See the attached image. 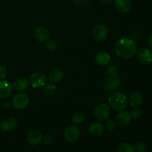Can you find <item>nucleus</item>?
I'll list each match as a JSON object with an SVG mask.
<instances>
[{"instance_id": "6e6552de", "label": "nucleus", "mask_w": 152, "mask_h": 152, "mask_svg": "<svg viewBox=\"0 0 152 152\" xmlns=\"http://www.w3.org/2000/svg\"><path fill=\"white\" fill-rule=\"evenodd\" d=\"M108 31L105 25L99 24L96 25L92 31V35L94 39L96 41H103L108 37Z\"/></svg>"}, {"instance_id": "f257e3e1", "label": "nucleus", "mask_w": 152, "mask_h": 152, "mask_svg": "<svg viewBox=\"0 0 152 152\" xmlns=\"http://www.w3.org/2000/svg\"><path fill=\"white\" fill-rule=\"evenodd\" d=\"M137 43L132 39L122 38L115 43L114 50L116 54L123 59H131L137 53Z\"/></svg>"}, {"instance_id": "c85d7f7f", "label": "nucleus", "mask_w": 152, "mask_h": 152, "mask_svg": "<svg viewBox=\"0 0 152 152\" xmlns=\"http://www.w3.org/2000/svg\"><path fill=\"white\" fill-rule=\"evenodd\" d=\"M43 142L46 145H50L53 142V137L50 134H46L42 138Z\"/></svg>"}, {"instance_id": "a211bd4d", "label": "nucleus", "mask_w": 152, "mask_h": 152, "mask_svg": "<svg viewBox=\"0 0 152 152\" xmlns=\"http://www.w3.org/2000/svg\"><path fill=\"white\" fill-rule=\"evenodd\" d=\"M111 56L105 52H99L95 56V62L100 66H104L109 64Z\"/></svg>"}, {"instance_id": "bb28decb", "label": "nucleus", "mask_w": 152, "mask_h": 152, "mask_svg": "<svg viewBox=\"0 0 152 152\" xmlns=\"http://www.w3.org/2000/svg\"><path fill=\"white\" fill-rule=\"evenodd\" d=\"M45 46L49 50H54L57 48V43L53 39H48Z\"/></svg>"}, {"instance_id": "9b49d317", "label": "nucleus", "mask_w": 152, "mask_h": 152, "mask_svg": "<svg viewBox=\"0 0 152 152\" xmlns=\"http://www.w3.org/2000/svg\"><path fill=\"white\" fill-rule=\"evenodd\" d=\"M121 84V80L120 78L117 76V77H111L108 76L105 78L104 86H105V89L108 91H114L119 88V86Z\"/></svg>"}, {"instance_id": "f8f14e48", "label": "nucleus", "mask_w": 152, "mask_h": 152, "mask_svg": "<svg viewBox=\"0 0 152 152\" xmlns=\"http://www.w3.org/2000/svg\"><path fill=\"white\" fill-rule=\"evenodd\" d=\"M117 10L123 13H129L132 8V0H114Z\"/></svg>"}, {"instance_id": "7c9ffc66", "label": "nucleus", "mask_w": 152, "mask_h": 152, "mask_svg": "<svg viewBox=\"0 0 152 152\" xmlns=\"http://www.w3.org/2000/svg\"><path fill=\"white\" fill-rule=\"evenodd\" d=\"M101 2H102L103 4H110V3L112 2L113 0H100Z\"/></svg>"}, {"instance_id": "b1692460", "label": "nucleus", "mask_w": 152, "mask_h": 152, "mask_svg": "<svg viewBox=\"0 0 152 152\" xmlns=\"http://www.w3.org/2000/svg\"><path fill=\"white\" fill-rule=\"evenodd\" d=\"M43 87H44V92L48 95H52L56 92V86L53 83L45 84Z\"/></svg>"}, {"instance_id": "f3484780", "label": "nucleus", "mask_w": 152, "mask_h": 152, "mask_svg": "<svg viewBox=\"0 0 152 152\" xmlns=\"http://www.w3.org/2000/svg\"><path fill=\"white\" fill-rule=\"evenodd\" d=\"M89 134L93 137H99L103 134L104 126L99 123H94L89 126Z\"/></svg>"}, {"instance_id": "c756f323", "label": "nucleus", "mask_w": 152, "mask_h": 152, "mask_svg": "<svg viewBox=\"0 0 152 152\" xmlns=\"http://www.w3.org/2000/svg\"><path fill=\"white\" fill-rule=\"evenodd\" d=\"M7 76V69L3 65H0V80H4Z\"/></svg>"}, {"instance_id": "4468645a", "label": "nucleus", "mask_w": 152, "mask_h": 152, "mask_svg": "<svg viewBox=\"0 0 152 152\" xmlns=\"http://www.w3.org/2000/svg\"><path fill=\"white\" fill-rule=\"evenodd\" d=\"M42 134L39 131L34 130L30 132L27 137L28 142L31 145H37L42 140Z\"/></svg>"}, {"instance_id": "f03ea898", "label": "nucleus", "mask_w": 152, "mask_h": 152, "mask_svg": "<svg viewBox=\"0 0 152 152\" xmlns=\"http://www.w3.org/2000/svg\"><path fill=\"white\" fill-rule=\"evenodd\" d=\"M108 102L110 106L117 111H123L129 103L127 96L121 92H115L112 94L108 99Z\"/></svg>"}, {"instance_id": "412c9836", "label": "nucleus", "mask_w": 152, "mask_h": 152, "mask_svg": "<svg viewBox=\"0 0 152 152\" xmlns=\"http://www.w3.org/2000/svg\"><path fill=\"white\" fill-rule=\"evenodd\" d=\"M117 152H135L134 147L128 142H123L117 147Z\"/></svg>"}, {"instance_id": "0eeeda50", "label": "nucleus", "mask_w": 152, "mask_h": 152, "mask_svg": "<svg viewBox=\"0 0 152 152\" xmlns=\"http://www.w3.org/2000/svg\"><path fill=\"white\" fill-rule=\"evenodd\" d=\"M137 58L140 63L149 65L152 63V51L147 48H141L137 50Z\"/></svg>"}, {"instance_id": "423d86ee", "label": "nucleus", "mask_w": 152, "mask_h": 152, "mask_svg": "<svg viewBox=\"0 0 152 152\" xmlns=\"http://www.w3.org/2000/svg\"><path fill=\"white\" fill-rule=\"evenodd\" d=\"M29 104V97L25 94H18L12 99V105L17 110H22Z\"/></svg>"}, {"instance_id": "dca6fc26", "label": "nucleus", "mask_w": 152, "mask_h": 152, "mask_svg": "<svg viewBox=\"0 0 152 152\" xmlns=\"http://www.w3.org/2000/svg\"><path fill=\"white\" fill-rule=\"evenodd\" d=\"M128 102L132 107L139 106L142 102V94L138 91H134L132 92L128 98Z\"/></svg>"}, {"instance_id": "2f4dec72", "label": "nucleus", "mask_w": 152, "mask_h": 152, "mask_svg": "<svg viewBox=\"0 0 152 152\" xmlns=\"http://www.w3.org/2000/svg\"><path fill=\"white\" fill-rule=\"evenodd\" d=\"M148 45L150 46V47L152 48V34L151 36L149 37V38H148Z\"/></svg>"}, {"instance_id": "39448f33", "label": "nucleus", "mask_w": 152, "mask_h": 152, "mask_svg": "<svg viewBox=\"0 0 152 152\" xmlns=\"http://www.w3.org/2000/svg\"><path fill=\"white\" fill-rule=\"evenodd\" d=\"M47 77L43 73L36 72L31 74L28 79V83L33 88L43 87L46 84Z\"/></svg>"}, {"instance_id": "cd10ccee", "label": "nucleus", "mask_w": 152, "mask_h": 152, "mask_svg": "<svg viewBox=\"0 0 152 152\" xmlns=\"http://www.w3.org/2000/svg\"><path fill=\"white\" fill-rule=\"evenodd\" d=\"M134 150L137 152H145L146 151V145L144 142H139L135 145Z\"/></svg>"}, {"instance_id": "20e7f679", "label": "nucleus", "mask_w": 152, "mask_h": 152, "mask_svg": "<svg viewBox=\"0 0 152 152\" xmlns=\"http://www.w3.org/2000/svg\"><path fill=\"white\" fill-rule=\"evenodd\" d=\"M80 135V130L76 124L70 125L66 128L64 132V138L70 143L76 142L79 139Z\"/></svg>"}, {"instance_id": "473e14b6", "label": "nucleus", "mask_w": 152, "mask_h": 152, "mask_svg": "<svg viewBox=\"0 0 152 152\" xmlns=\"http://www.w3.org/2000/svg\"><path fill=\"white\" fill-rule=\"evenodd\" d=\"M0 124H1V117H0Z\"/></svg>"}, {"instance_id": "ddd939ff", "label": "nucleus", "mask_w": 152, "mask_h": 152, "mask_svg": "<svg viewBox=\"0 0 152 152\" xmlns=\"http://www.w3.org/2000/svg\"><path fill=\"white\" fill-rule=\"evenodd\" d=\"M50 32L45 27H39L34 31V37L39 42H46L49 39Z\"/></svg>"}, {"instance_id": "393cba45", "label": "nucleus", "mask_w": 152, "mask_h": 152, "mask_svg": "<svg viewBox=\"0 0 152 152\" xmlns=\"http://www.w3.org/2000/svg\"><path fill=\"white\" fill-rule=\"evenodd\" d=\"M131 116L134 119H139L140 117H141L142 116V110L140 108H137V107H134V108H133L132 111V112L130 113Z\"/></svg>"}, {"instance_id": "9d476101", "label": "nucleus", "mask_w": 152, "mask_h": 152, "mask_svg": "<svg viewBox=\"0 0 152 152\" xmlns=\"http://www.w3.org/2000/svg\"><path fill=\"white\" fill-rule=\"evenodd\" d=\"M16 126H17V121L14 117H6L2 120V122H1L0 124L1 131L5 132H12L16 129Z\"/></svg>"}, {"instance_id": "aec40b11", "label": "nucleus", "mask_w": 152, "mask_h": 152, "mask_svg": "<svg viewBox=\"0 0 152 152\" xmlns=\"http://www.w3.org/2000/svg\"><path fill=\"white\" fill-rule=\"evenodd\" d=\"M28 86V80L25 77H19L13 83V88L16 91H22L25 90Z\"/></svg>"}, {"instance_id": "2eb2a0df", "label": "nucleus", "mask_w": 152, "mask_h": 152, "mask_svg": "<svg viewBox=\"0 0 152 152\" xmlns=\"http://www.w3.org/2000/svg\"><path fill=\"white\" fill-rule=\"evenodd\" d=\"M13 91L11 85L5 80H0V99H5L9 96Z\"/></svg>"}, {"instance_id": "1a4fd4ad", "label": "nucleus", "mask_w": 152, "mask_h": 152, "mask_svg": "<svg viewBox=\"0 0 152 152\" xmlns=\"http://www.w3.org/2000/svg\"><path fill=\"white\" fill-rule=\"evenodd\" d=\"M132 116L130 113L128 111H120L118 113L115 119V124L116 126H118L119 128H125L130 123Z\"/></svg>"}, {"instance_id": "a878e982", "label": "nucleus", "mask_w": 152, "mask_h": 152, "mask_svg": "<svg viewBox=\"0 0 152 152\" xmlns=\"http://www.w3.org/2000/svg\"><path fill=\"white\" fill-rule=\"evenodd\" d=\"M116 124L115 122H114L111 120H106L105 121V125H104V128L107 129L108 131H113L115 129Z\"/></svg>"}, {"instance_id": "7ed1b4c3", "label": "nucleus", "mask_w": 152, "mask_h": 152, "mask_svg": "<svg viewBox=\"0 0 152 152\" xmlns=\"http://www.w3.org/2000/svg\"><path fill=\"white\" fill-rule=\"evenodd\" d=\"M95 118L100 122H105L111 116V108L105 103H101L95 108L94 111Z\"/></svg>"}, {"instance_id": "5701e85b", "label": "nucleus", "mask_w": 152, "mask_h": 152, "mask_svg": "<svg viewBox=\"0 0 152 152\" xmlns=\"http://www.w3.org/2000/svg\"><path fill=\"white\" fill-rule=\"evenodd\" d=\"M106 71L108 73V76H111V77H117V76H118L119 74L118 68L115 65H112V64H111V65L107 67Z\"/></svg>"}, {"instance_id": "6ab92c4d", "label": "nucleus", "mask_w": 152, "mask_h": 152, "mask_svg": "<svg viewBox=\"0 0 152 152\" xmlns=\"http://www.w3.org/2000/svg\"><path fill=\"white\" fill-rule=\"evenodd\" d=\"M64 77V73L60 68H54L50 72L48 79L51 83H56L60 82Z\"/></svg>"}, {"instance_id": "4be33fe9", "label": "nucleus", "mask_w": 152, "mask_h": 152, "mask_svg": "<svg viewBox=\"0 0 152 152\" xmlns=\"http://www.w3.org/2000/svg\"><path fill=\"white\" fill-rule=\"evenodd\" d=\"M85 120V115L82 112H77L72 117V121L74 124H81Z\"/></svg>"}]
</instances>
